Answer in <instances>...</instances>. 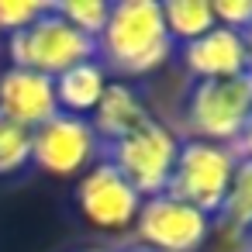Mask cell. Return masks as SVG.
<instances>
[{
    "label": "cell",
    "instance_id": "30bf717a",
    "mask_svg": "<svg viewBox=\"0 0 252 252\" xmlns=\"http://www.w3.org/2000/svg\"><path fill=\"white\" fill-rule=\"evenodd\" d=\"M0 114L11 118L21 128H28V131H35L38 125L56 118L59 104H56L52 76L18 69V66L0 69Z\"/></svg>",
    "mask_w": 252,
    "mask_h": 252
},
{
    "label": "cell",
    "instance_id": "7a4b0ae2",
    "mask_svg": "<svg viewBox=\"0 0 252 252\" xmlns=\"http://www.w3.org/2000/svg\"><path fill=\"white\" fill-rule=\"evenodd\" d=\"M252 118V76L190 80L180 100V138H200L235 149Z\"/></svg>",
    "mask_w": 252,
    "mask_h": 252
},
{
    "label": "cell",
    "instance_id": "5b68a950",
    "mask_svg": "<svg viewBox=\"0 0 252 252\" xmlns=\"http://www.w3.org/2000/svg\"><path fill=\"white\" fill-rule=\"evenodd\" d=\"M235 162H238V156L228 145H214V142H200V138H180L176 162H173V173H169V183L162 193L204 211L214 221V214L224 204Z\"/></svg>",
    "mask_w": 252,
    "mask_h": 252
},
{
    "label": "cell",
    "instance_id": "44dd1931",
    "mask_svg": "<svg viewBox=\"0 0 252 252\" xmlns=\"http://www.w3.org/2000/svg\"><path fill=\"white\" fill-rule=\"evenodd\" d=\"M114 252H152V249H145L138 242H125V245H114Z\"/></svg>",
    "mask_w": 252,
    "mask_h": 252
},
{
    "label": "cell",
    "instance_id": "7402d4cb",
    "mask_svg": "<svg viewBox=\"0 0 252 252\" xmlns=\"http://www.w3.org/2000/svg\"><path fill=\"white\" fill-rule=\"evenodd\" d=\"M235 245H238L242 252H252V228H249V231H245V235H242V238H238Z\"/></svg>",
    "mask_w": 252,
    "mask_h": 252
},
{
    "label": "cell",
    "instance_id": "ba28073f",
    "mask_svg": "<svg viewBox=\"0 0 252 252\" xmlns=\"http://www.w3.org/2000/svg\"><path fill=\"white\" fill-rule=\"evenodd\" d=\"M142 193L104 159H97L83 176H76L73 204L83 221L100 231H128L142 207Z\"/></svg>",
    "mask_w": 252,
    "mask_h": 252
},
{
    "label": "cell",
    "instance_id": "7c38bea8",
    "mask_svg": "<svg viewBox=\"0 0 252 252\" xmlns=\"http://www.w3.org/2000/svg\"><path fill=\"white\" fill-rule=\"evenodd\" d=\"M107 83H111V76L104 73V66H100L97 59L76 63V66H69L66 73H59V76L52 80V87H56V104H59L63 114L90 118L94 107L100 104Z\"/></svg>",
    "mask_w": 252,
    "mask_h": 252
},
{
    "label": "cell",
    "instance_id": "8992f818",
    "mask_svg": "<svg viewBox=\"0 0 252 252\" xmlns=\"http://www.w3.org/2000/svg\"><path fill=\"white\" fill-rule=\"evenodd\" d=\"M131 235V242L152 252H200L204 242L214 235V221L169 193H156L142 200Z\"/></svg>",
    "mask_w": 252,
    "mask_h": 252
},
{
    "label": "cell",
    "instance_id": "ac0fdd59",
    "mask_svg": "<svg viewBox=\"0 0 252 252\" xmlns=\"http://www.w3.org/2000/svg\"><path fill=\"white\" fill-rule=\"evenodd\" d=\"M214 7V21L221 28H231V32H245L252 25V0H218Z\"/></svg>",
    "mask_w": 252,
    "mask_h": 252
},
{
    "label": "cell",
    "instance_id": "d6986e66",
    "mask_svg": "<svg viewBox=\"0 0 252 252\" xmlns=\"http://www.w3.org/2000/svg\"><path fill=\"white\" fill-rule=\"evenodd\" d=\"M235 156H252V118H249V125H245L242 138L235 142Z\"/></svg>",
    "mask_w": 252,
    "mask_h": 252
},
{
    "label": "cell",
    "instance_id": "52a82bcc",
    "mask_svg": "<svg viewBox=\"0 0 252 252\" xmlns=\"http://www.w3.org/2000/svg\"><path fill=\"white\" fill-rule=\"evenodd\" d=\"M97 159H100V138L90 118L59 111L56 118H49L32 131V166L49 176L59 180L83 176Z\"/></svg>",
    "mask_w": 252,
    "mask_h": 252
},
{
    "label": "cell",
    "instance_id": "3957f363",
    "mask_svg": "<svg viewBox=\"0 0 252 252\" xmlns=\"http://www.w3.org/2000/svg\"><path fill=\"white\" fill-rule=\"evenodd\" d=\"M4 52L11 59V66L56 80L69 66L97 59V42L80 35L69 21H63L52 7V0H45V11L32 25H25L21 32L4 38Z\"/></svg>",
    "mask_w": 252,
    "mask_h": 252
},
{
    "label": "cell",
    "instance_id": "5bb4252c",
    "mask_svg": "<svg viewBox=\"0 0 252 252\" xmlns=\"http://www.w3.org/2000/svg\"><path fill=\"white\" fill-rule=\"evenodd\" d=\"M159 7H162V25L173 45H187L218 25L211 0H169V4H159Z\"/></svg>",
    "mask_w": 252,
    "mask_h": 252
},
{
    "label": "cell",
    "instance_id": "603a6c76",
    "mask_svg": "<svg viewBox=\"0 0 252 252\" xmlns=\"http://www.w3.org/2000/svg\"><path fill=\"white\" fill-rule=\"evenodd\" d=\"M76 252H114V245H94V249H76Z\"/></svg>",
    "mask_w": 252,
    "mask_h": 252
},
{
    "label": "cell",
    "instance_id": "2e32d148",
    "mask_svg": "<svg viewBox=\"0 0 252 252\" xmlns=\"http://www.w3.org/2000/svg\"><path fill=\"white\" fill-rule=\"evenodd\" d=\"M52 7H56V14H59L63 21H69L80 35H87V38H94V42H97V35L104 32L107 14H111V4H107V0H52Z\"/></svg>",
    "mask_w": 252,
    "mask_h": 252
},
{
    "label": "cell",
    "instance_id": "ffe728a7",
    "mask_svg": "<svg viewBox=\"0 0 252 252\" xmlns=\"http://www.w3.org/2000/svg\"><path fill=\"white\" fill-rule=\"evenodd\" d=\"M242 45H245V73L252 76V25L242 32Z\"/></svg>",
    "mask_w": 252,
    "mask_h": 252
},
{
    "label": "cell",
    "instance_id": "e0dca14e",
    "mask_svg": "<svg viewBox=\"0 0 252 252\" xmlns=\"http://www.w3.org/2000/svg\"><path fill=\"white\" fill-rule=\"evenodd\" d=\"M45 11V0H0V35L11 38Z\"/></svg>",
    "mask_w": 252,
    "mask_h": 252
},
{
    "label": "cell",
    "instance_id": "277c9868",
    "mask_svg": "<svg viewBox=\"0 0 252 252\" xmlns=\"http://www.w3.org/2000/svg\"><path fill=\"white\" fill-rule=\"evenodd\" d=\"M176 149H180V135L173 125H166L162 118H145L135 131L104 142L100 145V159L111 162L142 197H156L166 190L173 162H176Z\"/></svg>",
    "mask_w": 252,
    "mask_h": 252
},
{
    "label": "cell",
    "instance_id": "9a60e30c",
    "mask_svg": "<svg viewBox=\"0 0 252 252\" xmlns=\"http://www.w3.org/2000/svg\"><path fill=\"white\" fill-rule=\"evenodd\" d=\"M32 166V131L0 114V180H11Z\"/></svg>",
    "mask_w": 252,
    "mask_h": 252
},
{
    "label": "cell",
    "instance_id": "4fadbf2b",
    "mask_svg": "<svg viewBox=\"0 0 252 252\" xmlns=\"http://www.w3.org/2000/svg\"><path fill=\"white\" fill-rule=\"evenodd\" d=\"M249 228H252V156H238L224 204L214 214V231L238 242Z\"/></svg>",
    "mask_w": 252,
    "mask_h": 252
},
{
    "label": "cell",
    "instance_id": "8fae6325",
    "mask_svg": "<svg viewBox=\"0 0 252 252\" xmlns=\"http://www.w3.org/2000/svg\"><path fill=\"white\" fill-rule=\"evenodd\" d=\"M145 118H152V111H149L145 97L138 94V87L125 83V80H111L100 104L90 114V125H94V131L104 145V142H114V138L135 131Z\"/></svg>",
    "mask_w": 252,
    "mask_h": 252
},
{
    "label": "cell",
    "instance_id": "6da1fadb",
    "mask_svg": "<svg viewBox=\"0 0 252 252\" xmlns=\"http://www.w3.org/2000/svg\"><path fill=\"white\" fill-rule=\"evenodd\" d=\"M176 45L162 25L156 0H118L111 4L107 25L97 35V63L111 80H142L173 59Z\"/></svg>",
    "mask_w": 252,
    "mask_h": 252
},
{
    "label": "cell",
    "instance_id": "9c48e42d",
    "mask_svg": "<svg viewBox=\"0 0 252 252\" xmlns=\"http://www.w3.org/2000/svg\"><path fill=\"white\" fill-rule=\"evenodd\" d=\"M176 63L190 80H231V76H245V45L242 35L231 28L214 25L211 32H204L200 38L176 45Z\"/></svg>",
    "mask_w": 252,
    "mask_h": 252
}]
</instances>
